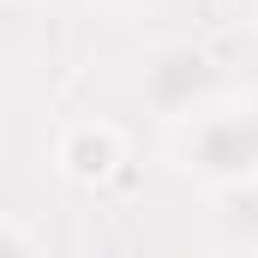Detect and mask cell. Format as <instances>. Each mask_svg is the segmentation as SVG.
Listing matches in <instances>:
<instances>
[{
	"mask_svg": "<svg viewBox=\"0 0 258 258\" xmlns=\"http://www.w3.org/2000/svg\"><path fill=\"white\" fill-rule=\"evenodd\" d=\"M180 168L210 180V186L258 180V108H210V114H198L186 144H180Z\"/></svg>",
	"mask_w": 258,
	"mask_h": 258,
	"instance_id": "6da1fadb",
	"label": "cell"
},
{
	"mask_svg": "<svg viewBox=\"0 0 258 258\" xmlns=\"http://www.w3.org/2000/svg\"><path fill=\"white\" fill-rule=\"evenodd\" d=\"M216 90H222V72H216V60H210L204 48H192V42L156 48V54L144 60V72H138V96H144V108L162 114V120H198V114H210Z\"/></svg>",
	"mask_w": 258,
	"mask_h": 258,
	"instance_id": "7a4b0ae2",
	"label": "cell"
},
{
	"mask_svg": "<svg viewBox=\"0 0 258 258\" xmlns=\"http://www.w3.org/2000/svg\"><path fill=\"white\" fill-rule=\"evenodd\" d=\"M54 162H60L72 180L96 186V180H108V174L120 168V132H114V126H96V120H78V126L60 132Z\"/></svg>",
	"mask_w": 258,
	"mask_h": 258,
	"instance_id": "3957f363",
	"label": "cell"
},
{
	"mask_svg": "<svg viewBox=\"0 0 258 258\" xmlns=\"http://www.w3.org/2000/svg\"><path fill=\"white\" fill-rule=\"evenodd\" d=\"M216 228H222L234 246H252V252H258V180L222 186V204H216Z\"/></svg>",
	"mask_w": 258,
	"mask_h": 258,
	"instance_id": "277c9868",
	"label": "cell"
},
{
	"mask_svg": "<svg viewBox=\"0 0 258 258\" xmlns=\"http://www.w3.org/2000/svg\"><path fill=\"white\" fill-rule=\"evenodd\" d=\"M0 258H42V252H36V240L24 234V222H12V216L0 222Z\"/></svg>",
	"mask_w": 258,
	"mask_h": 258,
	"instance_id": "5b68a950",
	"label": "cell"
},
{
	"mask_svg": "<svg viewBox=\"0 0 258 258\" xmlns=\"http://www.w3.org/2000/svg\"><path fill=\"white\" fill-rule=\"evenodd\" d=\"M108 6H138V0H108Z\"/></svg>",
	"mask_w": 258,
	"mask_h": 258,
	"instance_id": "8992f818",
	"label": "cell"
}]
</instances>
